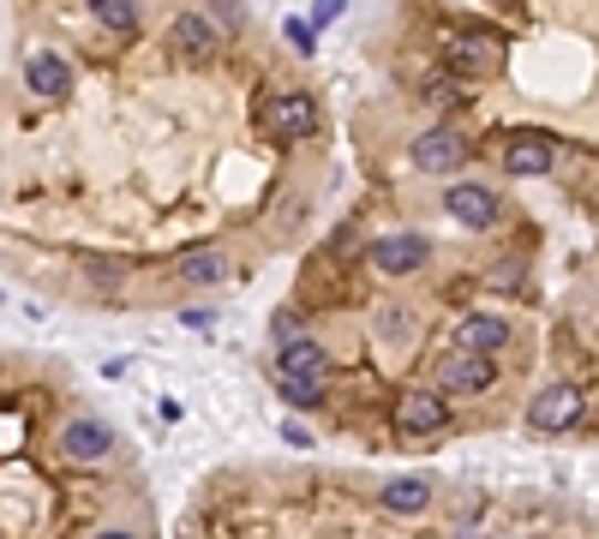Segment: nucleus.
I'll list each match as a JSON object with an SVG mask.
<instances>
[{"mask_svg":"<svg viewBox=\"0 0 599 539\" xmlns=\"http://www.w3.org/2000/svg\"><path fill=\"white\" fill-rule=\"evenodd\" d=\"M276 377H324L330 384V354L318 342H288L276 348Z\"/></svg>","mask_w":599,"mask_h":539,"instance_id":"obj_15","label":"nucleus"},{"mask_svg":"<svg viewBox=\"0 0 599 539\" xmlns=\"http://www.w3.org/2000/svg\"><path fill=\"white\" fill-rule=\"evenodd\" d=\"M444 210L456 216L462 228H474V235H479V228L498 222L504 204H498V186H486V180H456V186H444Z\"/></svg>","mask_w":599,"mask_h":539,"instance_id":"obj_5","label":"nucleus"},{"mask_svg":"<svg viewBox=\"0 0 599 539\" xmlns=\"http://www.w3.org/2000/svg\"><path fill=\"white\" fill-rule=\"evenodd\" d=\"M265 138H282V144H300V138H312L318 133V96L312 91H276L270 102H265Z\"/></svg>","mask_w":599,"mask_h":539,"instance_id":"obj_1","label":"nucleus"},{"mask_svg":"<svg viewBox=\"0 0 599 539\" xmlns=\"http://www.w3.org/2000/svg\"><path fill=\"white\" fill-rule=\"evenodd\" d=\"M378 330H384V336H407V305H390V312H378Z\"/></svg>","mask_w":599,"mask_h":539,"instance_id":"obj_23","label":"nucleus"},{"mask_svg":"<svg viewBox=\"0 0 599 539\" xmlns=\"http://www.w3.org/2000/svg\"><path fill=\"white\" fill-rule=\"evenodd\" d=\"M126 276H133V265H126V258H91V282H102V288H121Z\"/></svg>","mask_w":599,"mask_h":539,"instance_id":"obj_20","label":"nucleus"},{"mask_svg":"<svg viewBox=\"0 0 599 539\" xmlns=\"http://www.w3.org/2000/svg\"><path fill=\"white\" fill-rule=\"evenodd\" d=\"M444 66H450V79H492V72L504 66V42L492 37V31H462V37H450V49H444Z\"/></svg>","mask_w":599,"mask_h":539,"instance_id":"obj_4","label":"nucleus"},{"mask_svg":"<svg viewBox=\"0 0 599 539\" xmlns=\"http://www.w3.org/2000/svg\"><path fill=\"white\" fill-rule=\"evenodd\" d=\"M509 342V324L498 312H467L456 324V348L462 354H498V348Z\"/></svg>","mask_w":599,"mask_h":539,"instance_id":"obj_12","label":"nucleus"},{"mask_svg":"<svg viewBox=\"0 0 599 539\" xmlns=\"http://www.w3.org/2000/svg\"><path fill=\"white\" fill-rule=\"evenodd\" d=\"M180 282H228V252H216V246H198V252H180Z\"/></svg>","mask_w":599,"mask_h":539,"instance_id":"obj_16","label":"nucleus"},{"mask_svg":"<svg viewBox=\"0 0 599 539\" xmlns=\"http://www.w3.org/2000/svg\"><path fill=\"white\" fill-rule=\"evenodd\" d=\"M168 42H174V54H180V61H193V66H204L216 54V24L204 19V12H180V19H174V31H168Z\"/></svg>","mask_w":599,"mask_h":539,"instance_id":"obj_10","label":"nucleus"},{"mask_svg":"<svg viewBox=\"0 0 599 539\" xmlns=\"http://www.w3.org/2000/svg\"><path fill=\"white\" fill-rule=\"evenodd\" d=\"M426 102H437V108H450V102H462V84L450 79V72H437V79H426V91H420Z\"/></svg>","mask_w":599,"mask_h":539,"instance_id":"obj_21","label":"nucleus"},{"mask_svg":"<svg viewBox=\"0 0 599 539\" xmlns=\"http://www.w3.org/2000/svg\"><path fill=\"white\" fill-rule=\"evenodd\" d=\"M498 384V366H492V354H444L432 366V390L437 396H479V390Z\"/></svg>","mask_w":599,"mask_h":539,"instance_id":"obj_3","label":"nucleus"},{"mask_svg":"<svg viewBox=\"0 0 599 539\" xmlns=\"http://www.w3.org/2000/svg\"><path fill=\"white\" fill-rule=\"evenodd\" d=\"M581 390L576 384H546L539 396L528 402V426L534 432H569V426H581Z\"/></svg>","mask_w":599,"mask_h":539,"instance_id":"obj_7","label":"nucleus"},{"mask_svg":"<svg viewBox=\"0 0 599 539\" xmlns=\"http://www.w3.org/2000/svg\"><path fill=\"white\" fill-rule=\"evenodd\" d=\"M384 509L390 516H420V509H432V474H402V479H384Z\"/></svg>","mask_w":599,"mask_h":539,"instance_id":"obj_14","label":"nucleus"},{"mask_svg":"<svg viewBox=\"0 0 599 539\" xmlns=\"http://www.w3.org/2000/svg\"><path fill=\"white\" fill-rule=\"evenodd\" d=\"M558 163V151H551L546 133H521L504 144V174H516V180H528V174H551Z\"/></svg>","mask_w":599,"mask_h":539,"instance_id":"obj_11","label":"nucleus"},{"mask_svg":"<svg viewBox=\"0 0 599 539\" xmlns=\"http://www.w3.org/2000/svg\"><path fill=\"white\" fill-rule=\"evenodd\" d=\"M342 12H348V0H318V7H312V31H318V24H330V19H342Z\"/></svg>","mask_w":599,"mask_h":539,"instance_id":"obj_24","label":"nucleus"},{"mask_svg":"<svg viewBox=\"0 0 599 539\" xmlns=\"http://www.w3.org/2000/svg\"><path fill=\"white\" fill-rule=\"evenodd\" d=\"M270 336H276V348H288V342H306V318L295 312V305H282V312L270 318Z\"/></svg>","mask_w":599,"mask_h":539,"instance_id":"obj_19","label":"nucleus"},{"mask_svg":"<svg viewBox=\"0 0 599 539\" xmlns=\"http://www.w3.org/2000/svg\"><path fill=\"white\" fill-rule=\"evenodd\" d=\"M54 449H61L66 462H79V468H96V462L114 456V426L96 414H72L61 432H54Z\"/></svg>","mask_w":599,"mask_h":539,"instance_id":"obj_2","label":"nucleus"},{"mask_svg":"<svg viewBox=\"0 0 599 539\" xmlns=\"http://www.w3.org/2000/svg\"><path fill=\"white\" fill-rule=\"evenodd\" d=\"M396 426L407 438H437V432L450 426V396H437V390H402L396 396Z\"/></svg>","mask_w":599,"mask_h":539,"instance_id":"obj_6","label":"nucleus"},{"mask_svg":"<svg viewBox=\"0 0 599 539\" xmlns=\"http://www.w3.org/2000/svg\"><path fill=\"white\" fill-rule=\"evenodd\" d=\"M432 265V240L426 235H378L372 240V270L384 276H414Z\"/></svg>","mask_w":599,"mask_h":539,"instance_id":"obj_8","label":"nucleus"},{"mask_svg":"<svg viewBox=\"0 0 599 539\" xmlns=\"http://www.w3.org/2000/svg\"><path fill=\"white\" fill-rule=\"evenodd\" d=\"M276 390H282V402H288V407H318V402L330 396L324 377H276Z\"/></svg>","mask_w":599,"mask_h":539,"instance_id":"obj_18","label":"nucleus"},{"mask_svg":"<svg viewBox=\"0 0 599 539\" xmlns=\"http://www.w3.org/2000/svg\"><path fill=\"white\" fill-rule=\"evenodd\" d=\"M91 12H96L102 31H114V37L138 31V0H91Z\"/></svg>","mask_w":599,"mask_h":539,"instance_id":"obj_17","label":"nucleus"},{"mask_svg":"<svg viewBox=\"0 0 599 539\" xmlns=\"http://www.w3.org/2000/svg\"><path fill=\"white\" fill-rule=\"evenodd\" d=\"M282 31H288V42H295V54H312V49H318V31H312V19H288Z\"/></svg>","mask_w":599,"mask_h":539,"instance_id":"obj_22","label":"nucleus"},{"mask_svg":"<svg viewBox=\"0 0 599 539\" xmlns=\"http://www.w3.org/2000/svg\"><path fill=\"white\" fill-rule=\"evenodd\" d=\"M91 539H138V533H126V528H96Z\"/></svg>","mask_w":599,"mask_h":539,"instance_id":"obj_25","label":"nucleus"},{"mask_svg":"<svg viewBox=\"0 0 599 539\" xmlns=\"http://www.w3.org/2000/svg\"><path fill=\"white\" fill-rule=\"evenodd\" d=\"M24 91H37V96H66V91H72V66H66L54 49H37L31 61H24Z\"/></svg>","mask_w":599,"mask_h":539,"instance_id":"obj_13","label":"nucleus"},{"mask_svg":"<svg viewBox=\"0 0 599 539\" xmlns=\"http://www.w3.org/2000/svg\"><path fill=\"white\" fill-rule=\"evenodd\" d=\"M467 163V138L456 133V126H432V133L414 138V168L426 174H456Z\"/></svg>","mask_w":599,"mask_h":539,"instance_id":"obj_9","label":"nucleus"}]
</instances>
